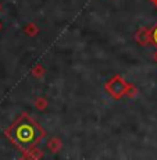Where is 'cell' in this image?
<instances>
[{
	"label": "cell",
	"instance_id": "obj_1",
	"mask_svg": "<svg viewBox=\"0 0 157 160\" xmlns=\"http://www.w3.org/2000/svg\"><path fill=\"white\" fill-rule=\"evenodd\" d=\"M11 142H14L24 152L33 149L45 137V131L38 122H35L28 114H22L17 121L6 131Z\"/></svg>",
	"mask_w": 157,
	"mask_h": 160
}]
</instances>
